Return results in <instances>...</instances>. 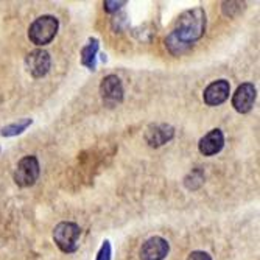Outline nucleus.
<instances>
[{"instance_id":"obj_1","label":"nucleus","mask_w":260,"mask_h":260,"mask_svg":"<svg viewBox=\"0 0 260 260\" xmlns=\"http://www.w3.org/2000/svg\"><path fill=\"white\" fill-rule=\"evenodd\" d=\"M206 31V13L203 8H192L184 11L176 20L175 30L165 39L170 53L179 56L185 53L193 42L203 38Z\"/></svg>"},{"instance_id":"obj_2","label":"nucleus","mask_w":260,"mask_h":260,"mask_svg":"<svg viewBox=\"0 0 260 260\" xmlns=\"http://www.w3.org/2000/svg\"><path fill=\"white\" fill-rule=\"evenodd\" d=\"M59 22L55 16H41L28 28V38L35 45H47L58 33Z\"/></svg>"},{"instance_id":"obj_3","label":"nucleus","mask_w":260,"mask_h":260,"mask_svg":"<svg viewBox=\"0 0 260 260\" xmlns=\"http://www.w3.org/2000/svg\"><path fill=\"white\" fill-rule=\"evenodd\" d=\"M81 229L75 223L62 221L53 231V240L62 252H75L78 249V240Z\"/></svg>"},{"instance_id":"obj_4","label":"nucleus","mask_w":260,"mask_h":260,"mask_svg":"<svg viewBox=\"0 0 260 260\" xmlns=\"http://www.w3.org/2000/svg\"><path fill=\"white\" fill-rule=\"evenodd\" d=\"M39 178V162L35 156L22 157L14 172V182L19 187H30Z\"/></svg>"},{"instance_id":"obj_5","label":"nucleus","mask_w":260,"mask_h":260,"mask_svg":"<svg viewBox=\"0 0 260 260\" xmlns=\"http://www.w3.org/2000/svg\"><path fill=\"white\" fill-rule=\"evenodd\" d=\"M102 99L108 106H115L123 100V86L117 75H108L102 80L100 84Z\"/></svg>"},{"instance_id":"obj_6","label":"nucleus","mask_w":260,"mask_h":260,"mask_svg":"<svg viewBox=\"0 0 260 260\" xmlns=\"http://www.w3.org/2000/svg\"><path fill=\"white\" fill-rule=\"evenodd\" d=\"M254 102H255V87L251 83L240 84L232 95V106L240 114L249 112L254 106Z\"/></svg>"},{"instance_id":"obj_7","label":"nucleus","mask_w":260,"mask_h":260,"mask_svg":"<svg viewBox=\"0 0 260 260\" xmlns=\"http://www.w3.org/2000/svg\"><path fill=\"white\" fill-rule=\"evenodd\" d=\"M231 93V84L226 80H217L214 83H210L203 93L204 103L207 106H218L224 103L229 99Z\"/></svg>"},{"instance_id":"obj_8","label":"nucleus","mask_w":260,"mask_h":260,"mask_svg":"<svg viewBox=\"0 0 260 260\" xmlns=\"http://www.w3.org/2000/svg\"><path fill=\"white\" fill-rule=\"evenodd\" d=\"M50 55L45 50H33L27 55L25 64L27 70L35 78H42L49 74L50 70Z\"/></svg>"},{"instance_id":"obj_9","label":"nucleus","mask_w":260,"mask_h":260,"mask_svg":"<svg viewBox=\"0 0 260 260\" xmlns=\"http://www.w3.org/2000/svg\"><path fill=\"white\" fill-rule=\"evenodd\" d=\"M170 251L169 242L162 237H151L140 248V260H164Z\"/></svg>"},{"instance_id":"obj_10","label":"nucleus","mask_w":260,"mask_h":260,"mask_svg":"<svg viewBox=\"0 0 260 260\" xmlns=\"http://www.w3.org/2000/svg\"><path fill=\"white\" fill-rule=\"evenodd\" d=\"M175 136V128L170 125H150L145 131V140L148 142L150 147H162L164 144H167L169 140H172Z\"/></svg>"},{"instance_id":"obj_11","label":"nucleus","mask_w":260,"mask_h":260,"mask_svg":"<svg viewBox=\"0 0 260 260\" xmlns=\"http://www.w3.org/2000/svg\"><path fill=\"white\" fill-rule=\"evenodd\" d=\"M224 145V136L221 129H212L200 140V151L204 156H214L221 151Z\"/></svg>"},{"instance_id":"obj_12","label":"nucleus","mask_w":260,"mask_h":260,"mask_svg":"<svg viewBox=\"0 0 260 260\" xmlns=\"http://www.w3.org/2000/svg\"><path fill=\"white\" fill-rule=\"evenodd\" d=\"M97 53H99V39H89L87 45L81 49V64L89 70H95L97 67Z\"/></svg>"},{"instance_id":"obj_13","label":"nucleus","mask_w":260,"mask_h":260,"mask_svg":"<svg viewBox=\"0 0 260 260\" xmlns=\"http://www.w3.org/2000/svg\"><path fill=\"white\" fill-rule=\"evenodd\" d=\"M33 123L31 119H23L17 123H11V125H7L2 128V131H0V134H2L4 137H11V136H17L20 133L25 131L30 125Z\"/></svg>"},{"instance_id":"obj_14","label":"nucleus","mask_w":260,"mask_h":260,"mask_svg":"<svg viewBox=\"0 0 260 260\" xmlns=\"http://www.w3.org/2000/svg\"><path fill=\"white\" fill-rule=\"evenodd\" d=\"M97 260H111V243L108 240L103 242V245L97 254Z\"/></svg>"},{"instance_id":"obj_15","label":"nucleus","mask_w":260,"mask_h":260,"mask_svg":"<svg viewBox=\"0 0 260 260\" xmlns=\"http://www.w3.org/2000/svg\"><path fill=\"white\" fill-rule=\"evenodd\" d=\"M123 5H126L125 0H122V2H111V0H106V2L103 4L105 10L108 13H115V11H119Z\"/></svg>"},{"instance_id":"obj_16","label":"nucleus","mask_w":260,"mask_h":260,"mask_svg":"<svg viewBox=\"0 0 260 260\" xmlns=\"http://www.w3.org/2000/svg\"><path fill=\"white\" fill-rule=\"evenodd\" d=\"M187 260H212V257L204 251H193L188 254Z\"/></svg>"}]
</instances>
